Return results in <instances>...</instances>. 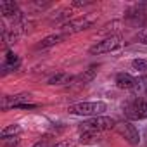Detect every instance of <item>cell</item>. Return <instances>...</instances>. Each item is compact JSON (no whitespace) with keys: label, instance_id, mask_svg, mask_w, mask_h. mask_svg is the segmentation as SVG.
Segmentation results:
<instances>
[{"label":"cell","instance_id":"6da1fadb","mask_svg":"<svg viewBox=\"0 0 147 147\" xmlns=\"http://www.w3.org/2000/svg\"><path fill=\"white\" fill-rule=\"evenodd\" d=\"M106 109L104 102H76L67 107V113L78 116H100Z\"/></svg>","mask_w":147,"mask_h":147},{"label":"cell","instance_id":"7a4b0ae2","mask_svg":"<svg viewBox=\"0 0 147 147\" xmlns=\"http://www.w3.org/2000/svg\"><path fill=\"white\" fill-rule=\"evenodd\" d=\"M116 126V121L109 116H94L92 119H87L82 123L80 130H90V131H104V130H111Z\"/></svg>","mask_w":147,"mask_h":147},{"label":"cell","instance_id":"3957f363","mask_svg":"<svg viewBox=\"0 0 147 147\" xmlns=\"http://www.w3.org/2000/svg\"><path fill=\"white\" fill-rule=\"evenodd\" d=\"M94 18L92 16H82V18H76V19H71L67 23L62 24L61 31L62 35H75L78 31H83V30H88L92 24H94Z\"/></svg>","mask_w":147,"mask_h":147},{"label":"cell","instance_id":"277c9868","mask_svg":"<svg viewBox=\"0 0 147 147\" xmlns=\"http://www.w3.org/2000/svg\"><path fill=\"white\" fill-rule=\"evenodd\" d=\"M125 114L128 119H145L147 118V102L144 99H131L125 106Z\"/></svg>","mask_w":147,"mask_h":147},{"label":"cell","instance_id":"5b68a950","mask_svg":"<svg viewBox=\"0 0 147 147\" xmlns=\"http://www.w3.org/2000/svg\"><path fill=\"white\" fill-rule=\"evenodd\" d=\"M116 131L128 142V144H131V145H137L138 142H140V133H138V130L135 128V125H131L130 121H119V123H116Z\"/></svg>","mask_w":147,"mask_h":147},{"label":"cell","instance_id":"8992f818","mask_svg":"<svg viewBox=\"0 0 147 147\" xmlns=\"http://www.w3.org/2000/svg\"><path fill=\"white\" fill-rule=\"evenodd\" d=\"M121 38H118V36H111V38H106V40H102V42H97L94 47H90V54L92 55H95V54H106V52H111V50H116V49H119L121 47Z\"/></svg>","mask_w":147,"mask_h":147},{"label":"cell","instance_id":"52a82bcc","mask_svg":"<svg viewBox=\"0 0 147 147\" xmlns=\"http://www.w3.org/2000/svg\"><path fill=\"white\" fill-rule=\"evenodd\" d=\"M116 85L118 88H123V90H135L138 87V80L128 75V73H119V75H116Z\"/></svg>","mask_w":147,"mask_h":147},{"label":"cell","instance_id":"ba28073f","mask_svg":"<svg viewBox=\"0 0 147 147\" xmlns=\"http://www.w3.org/2000/svg\"><path fill=\"white\" fill-rule=\"evenodd\" d=\"M30 97H31L30 94L7 95V97H4V100H2V107H4V109H9V107H18V106H21V104H28Z\"/></svg>","mask_w":147,"mask_h":147},{"label":"cell","instance_id":"9c48e42d","mask_svg":"<svg viewBox=\"0 0 147 147\" xmlns=\"http://www.w3.org/2000/svg\"><path fill=\"white\" fill-rule=\"evenodd\" d=\"M0 14L5 16V18H21V11H19L18 4L11 2V0L0 2Z\"/></svg>","mask_w":147,"mask_h":147},{"label":"cell","instance_id":"30bf717a","mask_svg":"<svg viewBox=\"0 0 147 147\" xmlns=\"http://www.w3.org/2000/svg\"><path fill=\"white\" fill-rule=\"evenodd\" d=\"M19 64H21L19 55H16L14 52H7L5 62H4V75H5V73H9V71H16L19 67Z\"/></svg>","mask_w":147,"mask_h":147},{"label":"cell","instance_id":"8fae6325","mask_svg":"<svg viewBox=\"0 0 147 147\" xmlns=\"http://www.w3.org/2000/svg\"><path fill=\"white\" fill-rule=\"evenodd\" d=\"M75 78H73L71 75H67V73H55L54 76H50L49 78V85H66V83H69V82H73Z\"/></svg>","mask_w":147,"mask_h":147},{"label":"cell","instance_id":"7c38bea8","mask_svg":"<svg viewBox=\"0 0 147 147\" xmlns=\"http://www.w3.org/2000/svg\"><path fill=\"white\" fill-rule=\"evenodd\" d=\"M62 38H64V35H49V36H45V38L38 43V49H49V47L59 43Z\"/></svg>","mask_w":147,"mask_h":147},{"label":"cell","instance_id":"4fadbf2b","mask_svg":"<svg viewBox=\"0 0 147 147\" xmlns=\"http://www.w3.org/2000/svg\"><path fill=\"white\" fill-rule=\"evenodd\" d=\"M80 142L82 144H95V142H99V133L97 131H90V130H82Z\"/></svg>","mask_w":147,"mask_h":147},{"label":"cell","instance_id":"5bb4252c","mask_svg":"<svg viewBox=\"0 0 147 147\" xmlns=\"http://www.w3.org/2000/svg\"><path fill=\"white\" fill-rule=\"evenodd\" d=\"M95 75H97V66H92V67H88L87 71H83L76 80H78L80 83H88V82H92V80L95 78Z\"/></svg>","mask_w":147,"mask_h":147},{"label":"cell","instance_id":"9a60e30c","mask_svg":"<svg viewBox=\"0 0 147 147\" xmlns=\"http://www.w3.org/2000/svg\"><path fill=\"white\" fill-rule=\"evenodd\" d=\"M19 131H21L19 125H11V126H7V128L2 130V137H16Z\"/></svg>","mask_w":147,"mask_h":147},{"label":"cell","instance_id":"2e32d148","mask_svg":"<svg viewBox=\"0 0 147 147\" xmlns=\"http://www.w3.org/2000/svg\"><path fill=\"white\" fill-rule=\"evenodd\" d=\"M18 144H19L18 135L16 137H2V145L4 147H18Z\"/></svg>","mask_w":147,"mask_h":147},{"label":"cell","instance_id":"e0dca14e","mask_svg":"<svg viewBox=\"0 0 147 147\" xmlns=\"http://www.w3.org/2000/svg\"><path fill=\"white\" fill-rule=\"evenodd\" d=\"M131 66H133V69H137V71H142V73L147 71V61H144V59H135V61L131 62Z\"/></svg>","mask_w":147,"mask_h":147},{"label":"cell","instance_id":"ac0fdd59","mask_svg":"<svg viewBox=\"0 0 147 147\" xmlns=\"http://www.w3.org/2000/svg\"><path fill=\"white\" fill-rule=\"evenodd\" d=\"M33 147H54V145L50 144V137H43V138H40Z\"/></svg>","mask_w":147,"mask_h":147},{"label":"cell","instance_id":"d6986e66","mask_svg":"<svg viewBox=\"0 0 147 147\" xmlns=\"http://www.w3.org/2000/svg\"><path fill=\"white\" fill-rule=\"evenodd\" d=\"M137 38H138L140 43H145V45H147V30H145V31H140V33L137 35Z\"/></svg>","mask_w":147,"mask_h":147},{"label":"cell","instance_id":"ffe728a7","mask_svg":"<svg viewBox=\"0 0 147 147\" xmlns=\"http://www.w3.org/2000/svg\"><path fill=\"white\" fill-rule=\"evenodd\" d=\"M54 147H73V142H69V140H64V142L54 144Z\"/></svg>","mask_w":147,"mask_h":147}]
</instances>
